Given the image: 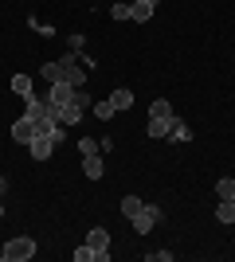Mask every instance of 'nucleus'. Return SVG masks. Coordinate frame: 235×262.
I'll use <instances>...</instances> for the list:
<instances>
[{"instance_id": "20", "label": "nucleus", "mask_w": 235, "mask_h": 262, "mask_svg": "<svg viewBox=\"0 0 235 262\" xmlns=\"http://www.w3.org/2000/svg\"><path fill=\"white\" fill-rule=\"evenodd\" d=\"M78 153H82V157H90V153H102V145L94 141V137H82V141H78Z\"/></svg>"}, {"instance_id": "18", "label": "nucleus", "mask_w": 235, "mask_h": 262, "mask_svg": "<svg viewBox=\"0 0 235 262\" xmlns=\"http://www.w3.org/2000/svg\"><path fill=\"white\" fill-rule=\"evenodd\" d=\"M12 90H16L20 98H28V94H32V78L28 75H12Z\"/></svg>"}, {"instance_id": "9", "label": "nucleus", "mask_w": 235, "mask_h": 262, "mask_svg": "<svg viewBox=\"0 0 235 262\" xmlns=\"http://www.w3.org/2000/svg\"><path fill=\"white\" fill-rule=\"evenodd\" d=\"M87 114V106H78V102H67V106H59V125H78Z\"/></svg>"}, {"instance_id": "27", "label": "nucleus", "mask_w": 235, "mask_h": 262, "mask_svg": "<svg viewBox=\"0 0 235 262\" xmlns=\"http://www.w3.org/2000/svg\"><path fill=\"white\" fill-rule=\"evenodd\" d=\"M141 4H157V0H141Z\"/></svg>"}, {"instance_id": "12", "label": "nucleus", "mask_w": 235, "mask_h": 262, "mask_svg": "<svg viewBox=\"0 0 235 262\" xmlns=\"http://www.w3.org/2000/svg\"><path fill=\"white\" fill-rule=\"evenodd\" d=\"M110 102H114V110H130V106H134V90L118 86V90L110 94Z\"/></svg>"}, {"instance_id": "17", "label": "nucleus", "mask_w": 235, "mask_h": 262, "mask_svg": "<svg viewBox=\"0 0 235 262\" xmlns=\"http://www.w3.org/2000/svg\"><path fill=\"white\" fill-rule=\"evenodd\" d=\"M141 204H145L141 196H125V200H122V215H125V219H134L137 211H141Z\"/></svg>"}, {"instance_id": "13", "label": "nucleus", "mask_w": 235, "mask_h": 262, "mask_svg": "<svg viewBox=\"0 0 235 262\" xmlns=\"http://www.w3.org/2000/svg\"><path fill=\"white\" fill-rule=\"evenodd\" d=\"M153 12H157V4H141V0H134V16H130V20L149 24V20H153Z\"/></svg>"}, {"instance_id": "3", "label": "nucleus", "mask_w": 235, "mask_h": 262, "mask_svg": "<svg viewBox=\"0 0 235 262\" xmlns=\"http://www.w3.org/2000/svg\"><path fill=\"white\" fill-rule=\"evenodd\" d=\"M0 258H4V262H28V258H35V239H32V235L8 239V243H4V251H0Z\"/></svg>"}, {"instance_id": "10", "label": "nucleus", "mask_w": 235, "mask_h": 262, "mask_svg": "<svg viewBox=\"0 0 235 262\" xmlns=\"http://www.w3.org/2000/svg\"><path fill=\"white\" fill-rule=\"evenodd\" d=\"M82 172H87L90 180H102V172H106V164H102V157H98V153L82 157Z\"/></svg>"}, {"instance_id": "25", "label": "nucleus", "mask_w": 235, "mask_h": 262, "mask_svg": "<svg viewBox=\"0 0 235 262\" xmlns=\"http://www.w3.org/2000/svg\"><path fill=\"white\" fill-rule=\"evenodd\" d=\"M149 258L153 262H173V251H149Z\"/></svg>"}, {"instance_id": "24", "label": "nucleus", "mask_w": 235, "mask_h": 262, "mask_svg": "<svg viewBox=\"0 0 235 262\" xmlns=\"http://www.w3.org/2000/svg\"><path fill=\"white\" fill-rule=\"evenodd\" d=\"M28 24H32V28H35V32H39V35H44V39H51V35H55V28H47V24H39V20H35V16H32V20H28Z\"/></svg>"}, {"instance_id": "2", "label": "nucleus", "mask_w": 235, "mask_h": 262, "mask_svg": "<svg viewBox=\"0 0 235 262\" xmlns=\"http://www.w3.org/2000/svg\"><path fill=\"white\" fill-rule=\"evenodd\" d=\"M55 82H67V86H82V82H87V67L78 63L75 51L59 59V78H55Z\"/></svg>"}, {"instance_id": "7", "label": "nucleus", "mask_w": 235, "mask_h": 262, "mask_svg": "<svg viewBox=\"0 0 235 262\" xmlns=\"http://www.w3.org/2000/svg\"><path fill=\"white\" fill-rule=\"evenodd\" d=\"M78 86H67V82H51V90H47V102L51 106H67V102H75Z\"/></svg>"}, {"instance_id": "4", "label": "nucleus", "mask_w": 235, "mask_h": 262, "mask_svg": "<svg viewBox=\"0 0 235 262\" xmlns=\"http://www.w3.org/2000/svg\"><path fill=\"white\" fill-rule=\"evenodd\" d=\"M55 137H51V133H44V129H39V133H35V137H32V141H28V153H32V161H47V157H51V153H55Z\"/></svg>"}, {"instance_id": "1", "label": "nucleus", "mask_w": 235, "mask_h": 262, "mask_svg": "<svg viewBox=\"0 0 235 262\" xmlns=\"http://www.w3.org/2000/svg\"><path fill=\"white\" fill-rule=\"evenodd\" d=\"M24 118H32L44 133H51V129L59 125V106H51L47 98H35V94H28V98H24Z\"/></svg>"}, {"instance_id": "26", "label": "nucleus", "mask_w": 235, "mask_h": 262, "mask_svg": "<svg viewBox=\"0 0 235 262\" xmlns=\"http://www.w3.org/2000/svg\"><path fill=\"white\" fill-rule=\"evenodd\" d=\"M4 192H8V180H4V176H0V196H4Z\"/></svg>"}, {"instance_id": "6", "label": "nucleus", "mask_w": 235, "mask_h": 262, "mask_svg": "<svg viewBox=\"0 0 235 262\" xmlns=\"http://www.w3.org/2000/svg\"><path fill=\"white\" fill-rule=\"evenodd\" d=\"M177 114H168V118H149L145 121V133H149V137H168V133H173V129H177Z\"/></svg>"}, {"instance_id": "8", "label": "nucleus", "mask_w": 235, "mask_h": 262, "mask_svg": "<svg viewBox=\"0 0 235 262\" xmlns=\"http://www.w3.org/2000/svg\"><path fill=\"white\" fill-rule=\"evenodd\" d=\"M35 133H39V125H35L32 118H20L16 125H12V141H16V145H28Z\"/></svg>"}, {"instance_id": "11", "label": "nucleus", "mask_w": 235, "mask_h": 262, "mask_svg": "<svg viewBox=\"0 0 235 262\" xmlns=\"http://www.w3.org/2000/svg\"><path fill=\"white\" fill-rule=\"evenodd\" d=\"M87 243L94 247V251H110V231H106V227H94L87 235Z\"/></svg>"}, {"instance_id": "14", "label": "nucleus", "mask_w": 235, "mask_h": 262, "mask_svg": "<svg viewBox=\"0 0 235 262\" xmlns=\"http://www.w3.org/2000/svg\"><path fill=\"white\" fill-rule=\"evenodd\" d=\"M216 196L220 200H235V180L231 176H220V180H216Z\"/></svg>"}, {"instance_id": "15", "label": "nucleus", "mask_w": 235, "mask_h": 262, "mask_svg": "<svg viewBox=\"0 0 235 262\" xmlns=\"http://www.w3.org/2000/svg\"><path fill=\"white\" fill-rule=\"evenodd\" d=\"M216 219H220V223H235V200H220Z\"/></svg>"}, {"instance_id": "21", "label": "nucleus", "mask_w": 235, "mask_h": 262, "mask_svg": "<svg viewBox=\"0 0 235 262\" xmlns=\"http://www.w3.org/2000/svg\"><path fill=\"white\" fill-rule=\"evenodd\" d=\"M110 16H114V20H130V16H134V4H114Z\"/></svg>"}, {"instance_id": "23", "label": "nucleus", "mask_w": 235, "mask_h": 262, "mask_svg": "<svg viewBox=\"0 0 235 262\" xmlns=\"http://www.w3.org/2000/svg\"><path fill=\"white\" fill-rule=\"evenodd\" d=\"M75 262H94V247H90V243H82V247L75 251Z\"/></svg>"}, {"instance_id": "19", "label": "nucleus", "mask_w": 235, "mask_h": 262, "mask_svg": "<svg viewBox=\"0 0 235 262\" xmlns=\"http://www.w3.org/2000/svg\"><path fill=\"white\" fill-rule=\"evenodd\" d=\"M173 114V106H168V98H157L153 106H149V118H168Z\"/></svg>"}, {"instance_id": "22", "label": "nucleus", "mask_w": 235, "mask_h": 262, "mask_svg": "<svg viewBox=\"0 0 235 262\" xmlns=\"http://www.w3.org/2000/svg\"><path fill=\"white\" fill-rule=\"evenodd\" d=\"M168 137H173V141H192V129L184 125V121H177V129L168 133Z\"/></svg>"}, {"instance_id": "28", "label": "nucleus", "mask_w": 235, "mask_h": 262, "mask_svg": "<svg viewBox=\"0 0 235 262\" xmlns=\"http://www.w3.org/2000/svg\"><path fill=\"white\" fill-rule=\"evenodd\" d=\"M0 219H4V204H0Z\"/></svg>"}, {"instance_id": "16", "label": "nucleus", "mask_w": 235, "mask_h": 262, "mask_svg": "<svg viewBox=\"0 0 235 262\" xmlns=\"http://www.w3.org/2000/svg\"><path fill=\"white\" fill-rule=\"evenodd\" d=\"M90 110H94V118H98V121H110L114 114H118V110H114V102H110V98H106V102H94V106H90Z\"/></svg>"}, {"instance_id": "5", "label": "nucleus", "mask_w": 235, "mask_h": 262, "mask_svg": "<svg viewBox=\"0 0 235 262\" xmlns=\"http://www.w3.org/2000/svg\"><path fill=\"white\" fill-rule=\"evenodd\" d=\"M157 219H161V208H157V204H141V211L134 215V231L137 235H149V231L157 227Z\"/></svg>"}]
</instances>
